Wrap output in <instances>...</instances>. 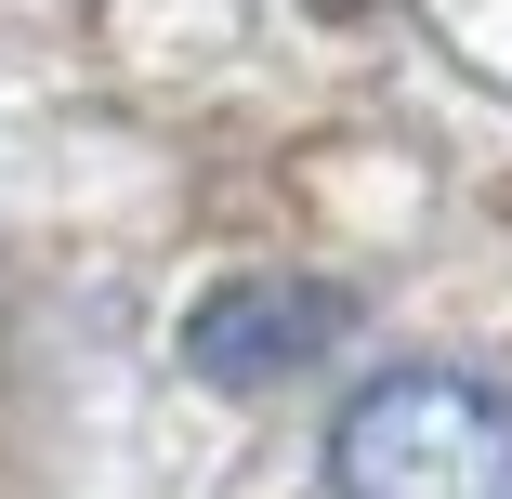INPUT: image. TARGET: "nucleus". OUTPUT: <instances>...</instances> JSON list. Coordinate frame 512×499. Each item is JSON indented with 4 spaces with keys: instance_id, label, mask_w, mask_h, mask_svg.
Segmentation results:
<instances>
[{
    "instance_id": "nucleus-2",
    "label": "nucleus",
    "mask_w": 512,
    "mask_h": 499,
    "mask_svg": "<svg viewBox=\"0 0 512 499\" xmlns=\"http://www.w3.org/2000/svg\"><path fill=\"white\" fill-rule=\"evenodd\" d=\"M342 329H355V303L329 276H237V289H211V303L184 316V368L224 381V394H263L289 368H316Z\"/></svg>"
},
{
    "instance_id": "nucleus-1",
    "label": "nucleus",
    "mask_w": 512,
    "mask_h": 499,
    "mask_svg": "<svg viewBox=\"0 0 512 499\" xmlns=\"http://www.w3.org/2000/svg\"><path fill=\"white\" fill-rule=\"evenodd\" d=\"M342 499H512V394L473 368H381L329 421Z\"/></svg>"
}]
</instances>
